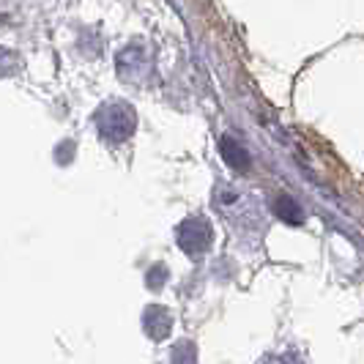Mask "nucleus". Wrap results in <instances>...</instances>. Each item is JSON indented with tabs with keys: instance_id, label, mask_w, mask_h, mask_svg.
Returning <instances> with one entry per match:
<instances>
[{
	"instance_id": "nucleus-1",
	"label": "nucleus",
	"mask_w": 364,
	"mask_h": 364,
	"mask_svg": "<svg viewBox=\"0 0 364 364\" xmlns=\"http://www.w3.org/2000/svg\"><path fill=\"white\" fill-rule=\"evenodd\" d=\"M96 127L107 143H124L137 129V115L127 102H107L96 112Z\"/></svg>"
},
{
	"instance_id": "nucleus-2",
	"label": "nucleus",
	"mask_w": 364,
	"mask_h": 364,
	"mask_svg": "<svg viewBox=\"0 0 364 364\" xmlns=\"http://www.w3.org/2000/svg\"><path fill=\"white\" fill-rule=\"evenodd\" d=\"M178 241H181V247L189 255H200L203 250L211 244V228L203 219H189L178 230Z\"/></svg>"
},
{
	"instance_id": "nucleus-3",
	"label": "nucleus",
	"mask_w": 364,
	"mask_h": 364,
	"mask_svg": "<svg viewBox=\"0 0 364 364\" xmlns=\"http://www.w3.org/2000/svg\"><path fill=\"white\" fill-rule=\"evenodd\" d=\"M148 69V60L140 47H127L124 53L118 55V72L124 80H137V74H143Z\"/></svg>"
},
{
	"instance_id": "nucleus-4",
	"label": "nucleus",
	"mask_w": 364,
	"mask_h": 364,
	"mask_svg": "<svg viewBox=\"0 0 364 364\" xmlns=\"http://www.w3.org/2000/svg\"><path fill=\"white\" fill-rule=\"evenodd\" d=\"M222 156H225V162L230 164V167H236V170H244V167H250V154H247V148L238 146L233 137H225L222 143Z\"/></svg>"
},
{
	"instance_id": "nucleus-5",
	"label": "nucleus",
	"mask_w": 364,
	"mask_h": 364,
	"mask_svg": "<svg viewBox=\"0 0 364 364\" xmlns=\"http://www.w3.org/2000/svg\"><path fill=\"white\" fill-rule=\"evenodd\" d=\"M274 211H277V217L285 219V222H291V225H299L301 222V208L296 205V200H291V198H279V200L274 203Z\"/></svg>"
},
{
	"instance_id": "nucleus-6",
	"label": "nucleus",
	"mask_w": 364,
	"mask_h": 364,
	"mask_svg": "<svg viewBox=\"0 0 364 364\" xmlns=\"http://www.w3.org/2000/svg\"><path fill=\"white\" fill-rule=\"evenodd\" d=\"M11 69H14V55L9 53L6 47H0V77L9 74Z\"/></svg>"
},
{
	"instance_id": "nucleus-7",
	"label": "nucleus",
	"mask_w": 364,
	"mask_h": 364,
	"mask_svg": "<svg viewBox=\"0 0 364 364\" xmlns=\"http://www.w3.org/2000/svg\"><path fill=\"white\" fill-rule=\"evenodd\" d=\"M269 364H301L296 356H277V359H272Z\"/></svg>"
}]
</instances>
